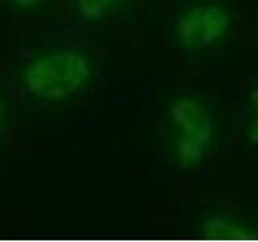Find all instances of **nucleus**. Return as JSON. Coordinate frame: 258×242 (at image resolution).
<instances>
[{
    "mask_svg": "<svg viewBox=\"0 0 258 242\" xmlns=\"http://www.w3.org/2000/svg\"><path fill=\"white\" fill-rule=\"evenodd\" d=\"M92 75V63L79 50L56 48L37 55L23 68L24 89L47 102L70 99Z\"/></svg>",
    "mask_w": 258,
    "mask_h": 242,
    "instance_id": "obj_1",
    "label": "nucleus"
},
{
    "mask_svg": "<svg viewBox=\"0 0 258 242\" xmlns=\"http://www.w3.org/2000/svg\"><path fill=\"white\" fill-rule=\"evenodd\" d=\"M168 121L177 165L190 168L200 163L213 139V119L207 105L190 97L177 99L169 107Z\"/></svg>",
    "mask_w": 258,
    "mask_h": 242,
    "instance_id": "obj_2",
    "label": "nucleus"
},
{
    "mask_svg": "<svg viewBox=\"0 0 258 242\" xmlns=\"http://www.w3.org/2000/svg\"><path fill=\"white\" fill-rule=\"evenodd\" d=\"M228 12L215 4H200L184 12L176 23V37L182 47L200 50L220 40L229 28Z\"/></svg>",
    "mask_w": 258,
    "mask_h": 242,
    "instance_id": "obj_3",
    "label": "nucleus"
},
{
    "mask_svg": "<svg viewBox=\"0 0 258 242\" xmlns=\"http://www.w3.org/2000/svg\"><path fill=\"white\" fill-rule=\"evenodd\" d=\"M123 2L124 0H75V8L83 20L97 21L105 18Z\"/></svg>",
    "mask_w": 258,
    "mask_h": 242,
    "instance_id": "obj_4",
    "label": "nucleus"
},
{
    "mask_svg": "<svg viewBox=\"0 0 258 242\" xmlns=\"http://www.w3.org/2000/svg\"><path fill=\"white\" fill-rule=\"evenodd\" d=\"M202 232L207 236H239V234H247V229L239 228L236 223L232 224L231 221L215 218V220L205 221Z\"/></svg>",
    "mask_w": 258,
    "mask_h": 242,
    "instance_id": "obj_5",
    "label": "nucleus"
},
{
    "mask_svg": "<svg viewBox=\"0 0 258 242\" xmlns=\"http://www.w3.org/2000/svg\"><path fill=\"white\" fill-rule=\"evenodd\" d=\"M248 137L253 144H258V86L252 91V111H250Z\"/></svg>",
    "mask_w": 258,
    "mask_h": 242,
    "instance_id": "obj_6",
    "label": "nucleus"
},
{
    "mask_svg": "<svg viewBox=\"0 0 258 242\" xmlns=\"http://www.w3.org/2000/svg\"><path fill=\"white\" fill-rule=\"evenodd\" d=\"M13 7L20 8V10H32L39 4H42V0H8Z\"/></svg>",
    "mask_w": 258,
    "mask_h": 242,
    "instance_id": "obj_7",
    "label": "nucleus"
},
{
    "mask_svg": "<svg viewBox=\"0 0 258 242\" xmlns=\"http://www.w3.org/2000/svg\"><path fill=\"white\" fill-rule=\"evenodd\" d=\"M0 123H2V105H0Z\"/></svg>",
    "mask_w": 258,
    "mask_h": 242,
    "instance_id": "obj_8",
    "label": "nucleus"
}]
</instances>
